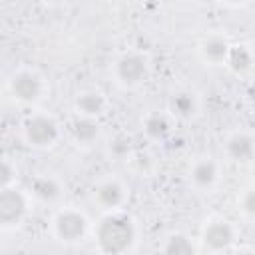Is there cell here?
Returning <instances> with one entry per match:
<instances>
[{
    "mask_svg": "<svg viewBox=\"0 0 255 255\" xmlns=\"http://www.w3.org/2000/svg\"><path fill=\"white\" fill-rule=\"evenodd\" d=\"M94 241L102 255H128L135 243V225L126 213L110 211L96 225Z\"/></svg>",
    "mask_w": 255,
    "mask_h": 255,
    "instance_id": "cell-1",
    "label": "cell"
},
{
    "mask_svg": "<svg viewBox=\"0 0 255 255\" xmlns=\"http://www.w3.org/2000/svg\"><path fill=\"white\" fill-rule=\"evenodd\" d=\"M191 181L199 189H211L217 181V165L213 159H199L191 167Z\"/></svg>",
    "mask_w": 255,
    "mask_h": 255,
    "instance_id": "cell-13",
    "label": "cell"
},
{
    "mask_svg": "<svg viewBox=\"0 0 255 255\" xmlns=\"http://www.w3.org/2000/svg\"><path fill=\"white\" fill-rule=\"evenodd\" d=\"M76 110H78V116L98 118L106 110V98L98 90H86V92L78 94V98H76Z\"/></svg>",
    "mask_w": 255,
    "mask_h": 255,
    "instance_id": "cell-11",
    "label": "cell"
},
{
    "mask_svg": "<svg viewBox=\"0 0 255 255\" xmlns=\"http://www.w3.org/2000/svg\"><path fill=\"white\" fill-rule=\"evenodd\" d=\"M94 199H96L98 205H102L104 209L114 211V209H118V207L124 203V199H126V189H124V185H122L120 181H116V179H106V181H102V183L94 189Z\"/></svg>",
    "mask_w": 255,
    "mask_h": 255,
    "instance_id": "cell-9",
    "label": "cell"
},
{
    "mask_svg": "<svg viewBox=\"0 0 255 255\" xmlns=\"http://www.w3.org/2000/svg\"><path fill=\"white\" fill-rule=\"evenodd\" d=\"M28 213V199L18 187L0 189V223L2 227H16Z\"/></svg>",
    "mask_w": 255,
    "mask_h": 255,
    "instance_id": "cell-4",
    "label": "cell"
},
{
    "mask_svg": "<svg viewBox=\"0 0 255 255\" xmlns=\"http://www.w3.org/2000/svg\"><path fill=\"white\" fill-rule=\"evenodd\" d=\"M235 241V229L225 219H213L209 221L201 231V243L205 249L213 253L227 251Z\"/></svg>",
    "mask_w": 255,
    "mask_h": 255,
    "instance_id": "cell-7",
    "label": "cell"
},
{
    "mask_svg": "<svg viewBox=\"0 0 255 255\" xmlns=\"http://www.w3.org/2000/svg\"><path fill=\"white\" fill-rule=\"evenodd\" d=\"M229 48H231V44H229L223 36L211 34V36H207V38L201 40V44H199V54H201V58H203L205 62L217 66V64H225L227 54H229Z\"/></svg>",
    "mask_w": 255,
    "mask_h": 255,
    "instance_id": "cell-10",
    "label": "cell"
},
{
    "mask_svg": "<svg viewBox=\"0 0 255 255\" xmlns=\"http://www.w3.org/2000/svg\"><path fill=\"white\" fill-rule=\"evenodd\" d=\"M100 133V124L96 118H86V116H76L72 120V135L78 143H92Z\"/></svg>",
    "mask_w": 255,
    "mask_h": 255,
    "instance_id": "cell-15",
    "label": "cell"
},
{
    "mask_svg": "<svg viewBox=\"0 0 255 255\" xmlns=\"http://www.w3.org/2000/svg\"><path fill=\"white\" fill-rule=\"evenodd\" d=\"M225 66H227L233 74H245V72H249L251 66H253V52H251L247 46H243V44H233V46L229 48Z\"/></svg>",
    "mask_w": 255,
    "mask_h": 255,
    "instance_id": "cell-14",
    "label": "cell"
},
{
    "mask_svg": "<svg viewBox=\"0 0 255 255\" xmlns=\"http://www.w3.org/2000/svg\"><path fill=\"white\" fill-rule=\"evenodd\" d=\"M114 74H116L118 82L122 86H126V88L139 86L149 74L147 58L143 54H139V52H126V54H122L118 58Z\"/></svg>",
    "mask_w": 255,
    "mask_h": 255,
    "instance_id": "cell-3",
    "label": "cell"
},
{
    "mask_svg": "<svg viewBox=\"0 0 255 255\" xmlns=\"http://www.w3.org/2000/svg\"><path fill=\"white\" fill-rule=\"evenodd\" d=\"M245 96H247V102H249V106L255 110V84H251V86L247 88V94H245Z\"/></svg>",
    "mask_w": 255,
    "mask_h": 255,
    "instance_id": "cell-22",
    "label": "cell"
},
{
    "mask_svg": "<svg viewBox=\"0 0 255 255\" xmlns=\"http://www.w3.org/2000/svg\"><path fill=\"white\" fill-rule=\"evenodd\" d=\"M88 219L84 213L76 209H62L54 219V231L56 235L66 243H76L86 235Z\"/></svg>",
    "mask_w": 255,
    "mask_h": 255,
    "instance_id": "cell-6",
    "label": "cell"
},
{
    "mask_svg": "<svg viewBox=\"0 0 255 255\" xmlns=\"http://www.w3.org/2000/svg\"><path fill=\"white\" fill-rule=\"evenodd\" d=\"M24 137L32 147H50L60 137V126L48 114H34L24 122Z\"/></svg>",
    "mask_w": 255,
    "mask_h": 255,
    "instance_id": "cell-2",
    "label": "cell"
},
{
    "mask_svg": "<svg viewBox=\"0 0 255 255\" xmlns=\"http://www.w3.org/2000/svg\"><path fill=\"white\" fill-rule=\"evenodd\" d=\"M110 151H112V155H116V157H126V155H129V151H131V139H129L128 135H124V133H118V135L110 141Z\"/></svg>",
    "mask_w": 255,
    "mask_h": 255,
    "instance_id": "cell-19",
    "label": "cell"
},
{
    "mask_svg": "<svg viewBox=\"0 0 255 255\" xmlns=\"http://www.w3.org/2000/svg\"><path fill=\"white\" fill-rule=\"evenodd\" d=\"M169 110L171 114H175L177 118H191L195 112H197V100L191 92L187 90H181V92H175L169 100Z\"/></svg>",
    "mask_w": 255,
    "mask_h": 255,
    "instance_id": "cell-17",
    "label": "cell"
},
{
    "mask_svg": "<svg viewBox=\"0 0 255 255\" xmlns=\"http://www.w3.org/2000/svg\"><path fill=\"white\" fill-rule=\"evenodd\" d=\"M225 153L229 159L237 163H249L255 157V137L245 131L229 135L225 141Z\"/></svg>",
    "mask_w": 255,
    "mask_h": 255,
    "instance_id": "cell-8",
    "label": "cell"
},
{
    "mask_svg": "<svg viewBox=\"0 0 255 255\" xmlns=\"http://www.w3.org/2000/svg\"><path fill=\"white\" fill-rule=\"evenodd\" d=\"M14 179H16V167L12 165L10 159H4L2 161V167H0V189L12 187V181Z\"/></svg>",
    "mask_w": 255,
    "mask_h": 255,
    "instance_id": "cell-21",
    "label": "cell"
},
{
    "mask_svg": "<svg viewBox=\"0 0 255 255\" xmlns=\"http://www.w3.org/2000/svg\"><path fill=\"white\" fill-rule=\"evenodd\" d=\"M161 255H197V249L185 233H171L163 243Z\"/></svg>",
    "mask_w": 255,
    "mask_h": 255,
    "instance_id": "cell-18",
    "label": "cell"
},
{
    "mask_svg": "<svg viewBox=\"0 0 255 255\" xmlns=\"http://www.w3.org/2000/svg\"><path fill=\"white\" fill-rule=\"evenodd\" d=\"M30 189H32V195L38 197L40 201H56L60 197V193H62V187H60L58 179H54L50 175L34 177Z\"/></svg>",
    "mask_w": 255,
    "mask_h": 255,
    "instance_id": "cell-16",
    "label": "cell"
},
{
    "mask_svg": "<svg viewBox=\"0 0 255 255\" xmlns=\"http://www.w3.org/2000/svg\"><path fill=\"white\" fill-rule=\"evenodd\" d=\"M143 131L153 141H163L171 131V120L163 112H149L143 118Z\"/></svg>",
    "mask_w": 255,
    "mask_h": 255,
    "instance_id": "cell-12",
    "label": "cell"
},
{
    "mask_svg": "<svg viewBox=\"0 0 255 255\" xmlns=\"http://www.w3.org/2000/svg\"><path fill=\"white\" fill-rule=\"evenodd\" d=\"M10 92L12 96L22 104H34L40 100L44 92L42 78L32 70H20L10 80Z\"/></svg>",
    "mask_w": 255,
    "mask_h": 255,
    "instance_id": "cell-5",
    "label": "cell"
},
{
    "mask_svg": "<svg viewBox=\"0 0 255 255\" xmlns=\"http://www.w3.org/2000/svg\"><path fill=\"white\" fill-rule=\"evenodd\" d=\"M231 255H255V251H251V249H237Z\"/></svg>",
    "mask_w": 255,
    "mask_h": 255,
    "instance_id": "cell-23",
    "label": "cell"
},
{
    "mask_svg": "<svg viewBox=\"0 0 255 255\" xmlns=\"http://www.w3.org/2000/svg\"><path fill=\"white\" fill-rule=\"evenodd\" d=\"M239 205H241V211L247 217L255 219V187H249V189L243 191V195L239 199Z\"/></svg>",
    "mask_w": 255,
    "mask_h": 255,
    "instance_id": "cell-20",
    "label": "cell"
}]
</instances>
